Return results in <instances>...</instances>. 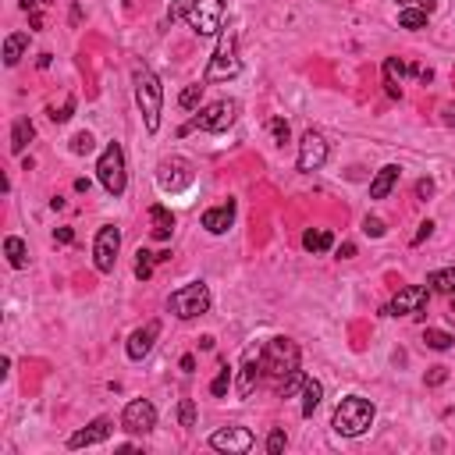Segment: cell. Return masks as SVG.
<instances>
[{"label":"cell","mask_w":455,"mask_h":455,"mask_svg":"<svg viewBox=\"0 0 455 455\" xmlns=\"http://www.w3.org/2000/svg\"><path fill=\"white\" fill-rule=\"evenodd\" d=\"M121 427H125L128 434H150V430L157 427V409H153V402H146V398H132V402L125 406V413H121Z\"/></svg>","instance_id":"cell-12"},{"label":"cell","mask_w":455,"mask_h":455,"mask_svg":"<svg viewBox=\"0 0 455 455\" xmlns=\"http://www.w3.org/2000/svg\"><path fill=\"white\" fill-rule=\"evenodd\" d=\"M303 384H306V374H303V370H296L292 377H284V381L277 384V398H292Z\"/></svg>","instance_id":"cell-32"},{"label":"cell","mask_w":455,"mask_h":455,"mask_svg":"<svg viewBox=\"0 0 455 455\" xmlns=\"http://www.w3.org/2000/svg\"><path fill=\"white\" fill-rule=\"evenodd\" d=\"M430 292H441V296H455V267H444V270H434L427 277Z\"/></svg>","instance_id":"cell-25"},{"label":"cell","mask_w":455,"mask_h":455,"mask_svg":"<svg viewBox=\"0 0 455 455\" xmlns=\"http://www.w3.org/2000/svg\"><path fill=\"white\" fill-rule=\"evenodd\" d=\"M110 420L107 416H100V420H93L89 427H82V430H75L72 437H68V448H89V444H100V441H107L110 437Z\"/></svg>","instance_id":"cell-17"},{"label":"cell","mask_w":455,"mask_h":455,"mask_svg":"<svg viewBox=\"0 0 455 455\" xmlns=\"http://www.w3.org/2000/svg\"><path fill=\"white\" fill-rule=\"evenodd\" d=\"M427 11L423 8H406L402 15H398V25H402V29H427Z\"/></svg>","instance_id":"cell-29"},{"label":"cell","mask_w":455,"mask_h":455,"mask_svg":"<svg viewBox=\"0 0 455 455\" xmlns=\"http://www.w3.org/2000/svg\"><path fill=\"white\" fill-rule=\"evenodd\" d=\"M374 416H377V409H374L370 398L349 395V398H341V402H338V409L331 416V427L341 437H360V434H367L374 427Z\"/></svg>","instance_id":"cell-1"},{"label":"cell","mask_w":455,"mask_h":455,"mask_svg":"<svg viewBox=\"0 0 455 455\" xmlns=\"http://www.w3.org/2000/svg\"><path fill=\"white\" fill-rule=\"evenodd\" d=\"M93 150H96V143H93L89 132H79V136L72 139V153H75V157H86V153H93Z\"/></svg>","instance_id":"cell-35"},{"label":"cell","mask_w":455,"mask_h":455,"mask_svg":"<svg viewBox=\"0 0 455 455\" xmlns=\"http://www.w3.org/2000/svg\"><path fill=\"white\" fill-rule=\"evenodd\" d=\"M228 388H232V370L220 367V370H217V377L210 381V395H213V398H224V395H228Z\"/></svg>","instance_id":"cell-33"},{"label":"cell","mask_w":455,"mask_h":455,"mask_svg":"<svg viewBox=\"0 0 455 455\" xmlns=\"http://www.w3.org/2000/svg\"><path fill=\"white\" fill-rule=\"evenodd\" d=\"M157 334H160V320H150V324H143L139 331H132V338H128V345H125V352H128V360H143L150 349H153V341H157Z\"/></svg>","instance_id":"cell-16"},{"label":"cell","mask_w":455,"mask_h":455,"mask_svg":"<svg viewBox=\"0 0 455 455\" xmlns=\"http://www.w3.org/2000/svg\"><path fill=\"white\" fill-rule=\"evenodd\" d=\"M232 224H235V203H232V199L220 203V206H210V210L203 213V228H206L210 235H224Z\"/></svg>","instance_id":"cell-18"},{"label":"cell","mask_w":455,"mask_h":455,"mask_svg":"<svg viewBox=\"0 0 455 455\" xmlns=\"http://www.w3.org/2000/svg\"><path fill=\"white\" fill-rule=\"evenodd\" d=\"M352 256H356V246H352V242H341V246H338V260H352Z\"/></svg>","instance_id":"cell-44"},{"label":"cell","mask_w":455,"mask_h":455,"mask_svg":"<svg viewBox=\"0 0 455 455\" xmlns=\"http://www.w3.org/2000/svg\"><path fill=\"white\" fill-rule=\"evenodd\" d=\"M239 118V100H217V103H206L203 110H196V118L189 125L178 128V136H189L192 128H203V132H228Z\"/></svg>","instance_id":"cell-4"},{"label":"cell","mask_w":455,"mask_h":455,"mask_svg":"<svg viewBox=\"0 0 455 455\" xmlns=\"http://www.w3.org/2000/svg\"><path fill=\"white\" fill-rule=\"evenodd\" d=\"M36 139V125L29 118H18L11 128V153H25V146Z\"/></svg>","instance_id":"cell-24"},{"label":"cell","mask_w":455,"mask_h":455,"mask_svg":"<svg viewBox=\"0 0 455 455\" xmlns=\"http://www.w3.org/2000/svg\"><path fill=\"white\" fill-rule=\"evenodd\" d=\"M430 235H434V220H423V224H420V232H416V239H413V246H420V242L430 239Z\"/></svg>","instance_id":"cell-42"},{"label":"cell","mask_w":455,"mask_h":455,"mask_svg":"<svg viewBox=\"0 0 455 455\" xmlns=\"http://www.w3.org/2000/svg\"><path fill=\"white\" fill-rule=\"evenodd\" d=\"M398 4H413V0H398Z\"/></svg>","instance_id":"cell-50"},{"label":"cell","mask_w":455,"mask_h":455,"mask_svg":"<svg viewBox=\"0 0 455 455\" xmlns=\"http://www.w3.org/2000/svg\"><path fill=\"white\" fill-rule=\"evenodd\" d=\"M72 239H75L72 228H57V242H72Z\"/></svg>","instance_id":"cell-46"},{"label":"cell","mask_w":455,"mask_h":455,"mask_svg":"<svg viewBox=\"0 0 455 455\" xmlns=\"http://www.w3.org/2000/svg\"><path fill=\"white\" fill-rule=\"evenodd\" d=\"M406 72H409V68L398 61V57H388V61H384V93H388L391 100H402V86H398V82H402Z\"/></svg>","instance_id":"cell-21"},{"label":"cell","mask_w":455,"mask_h":455,"mask_svg":"<svg viewBox=\"0 0 455 455\" xmlns=\"http://www.w3.org/2000/svg\"><path fill=\"white\" fill-rule=\"evenodd\" d=\"M270 132H274L277 146H284V143H289V121H284V118H274V121H270Z\"/></svg>","instance_id":"cell-39"},{"label":"cell","mask_w":455,"mask_h":455,"mask_svg":"<svg viewBox=\"0 0 455 455\" xmlns=\"http://www.w3.org/2000/svg\"><path fill=\"white\" fill-rule=\"evenodd\" d=\"M320 398H324V384H320L317 377H306V384H303V416H306V420L317 413Z\"/></svg>","instance_id":"cell-23"},{"label":"cell","mask_w":455,"mask_h":455,"mask_svg":"<svg viewBox=\"0 0 455 455\" xmlns=\"http://www.w3.org/2000/svg\"><path fill=\"white\" fill-rule=\"evenodd\" d=\"M427 299H430V289H423V284H406V289H398L391 306L381 310V317H409V313L423 310Z\"/></svg>","instance_id":"cell-11"},{"label":"cell","mask_w":455,"mask_h":455,"mask_svg":"<svg viewBox=\"0 0 455 455\" xmlns=\"http://www.w3.org/2000/svg\"><path fill=\"white\" fill-rule=\"evenodd\" d=\"M284 444H289V437H284V430H281V427H274V430H270V437H267V451H270V455H281V451H284Z\"/></svg>","instance_id":"cell-36"},{"label":"cell","mask_w":455,"mask_h":455,"mask_svg":"<svg viewBox=\"0 0 455 455\" xmlns=\"http://www.w3.org/2000/svg\"><path fill=\"white\" fill-rule=\"evenodd\" d=\"M75 192H89V178H79V182H75Z\"/></svg>","instance_id":"cell-49"},{"label":"cell","mask_w":455,"mask_h":455,"mask_svg":"<svg viewBox=\"0 0 455 455\" xmlns=\"http://www.w3.org/2000/svg\"><path fill=\"white\" fill-rule=\"evenodd\" d=\"M398 175H402V167H398V164H384L377 175H374V182H370V199L391 196V189L398 185Z\"/></svg>","instance_id":"cell-19"},{"label":"cell","mask_w":455,"mask_h":455,"mask_svg":"<svg viewBox=\"0 0 455 455\" xmlns=\"http://www.w3.org/2000/svg\"><path fill=\"white\" fill-rule=\"evenodd\" d=\"M72 114H75V96H68L61 110H50V118H53L57 125H65V121H72Z\"/></svg>","instance_id":"cell-37"},{"label":"cell","mask_w":455,"mask_h":455,"mask_svg":"<svg viewBox=\"0 0 455 455\" xmlns=\"http://www.w3.org/2000/svg\"><path fill=\"white\" fill-rule=\"evenodd\" d=\"M96 178H100V185L110 196H121L125 192L128 175H125V150H121V143H107V150L96 160Z\"/></svg>","instance_id":"cell-5"},{"label":"cell","mask_w":455,"mask_h":455,"mask_svg":"<svg viewBox=\"0 0 455 455\" xmlns=\"http://www.w3.org/2000/svg\"><path fill=\"white\" fill-rule=\"evenodd\" d=\"M29 25H32V29H43V15H29Z\"/></svg>","instance_id":"cell-48"},{"label":"cell","mask_w":455,"mask_h":455,"mask_svg":"<svg viewBox=\"0 0 455 455\" xmlns=\"http://www.w3.org/2000/svg\"><path fill=\"white\" fill-rule=\"evenodd\" d=\"M136 256H139V260H136V277H139V281H150V277H153V263H157V253H150V249H139Z\"/></svg>","instance_id":"cell-31"},{"label":"cell","mask_w":455,"mask_h":455,"mask_svg":"<svg viewBox=\"0 0 455 455\" xmlns=\"http://www.w3.org/2000/svg\"><path fill=\"white\" fill-rule=\"evenodd\" d=\"M242 72V61H239V50H235V36H228L217 53H213V61L206 65V75L203 82H228V79H235Z\"/></svg>","instance_id":"cell-9"},{"label":"cell","mask_w":455,"mask_h":455,"mask_svg":"<svg viewBox=\"0 0 455 455\" xmlns=\"http://www.w3.org/2000/svg\"><path fill=\"white\" fill-rule=\"evenodd\" d=\"M178 423L182 427H196V402H192V398H182V402H178Z\"/></svg>","instance_id":"cell-34"},{"label":"cell","mask_w":455,"mask_h":455,"mask_svg":"<svg viewBox=\"0 0 455 455\" xmlns=\"http://www.w3.org/2000/svg\"><path fill=\"white\" fill-rule=\"evenodd\" d=\"M50 0H22V11L25 15H39V8H46Z\"/></svg>","instance_id":"cell-43"},{"label":"cell","mask_w":455,"mask_h":455,"mask_svg":"<svg viewBox=\"0 0 455 455\" xmlns=\"http://www.w3.org/2000/svg\"><path fill=\"white\" fill-rule=\"evenodd\" d=\"M260 367H263V377L281 384L284 377H292L299 370V345L292 338H270L267 345L260 349Z\"/></svg>","instance_id":"cell-2"},{"label":"cell","mask_w":455,"mask_h":455,"mask_svg":"<svg viewBox=\"0 0 455 455\" xmlns=\"http://www.w3.org/2000/svg\"><path fill=\"white\" fill-rule=\"evenodd\" d=\"M167 310L175 313L178 320H196V317H203L210 310V289L203 281H189V284H182L178 292H171Z\"/></svg>","instance_id":"cell-6"},{"label":"cell","mask_w":455,"mask_h":455,"mask_svg":"<svg viewBox=\"0 0 455 455\" xmlns=\"http://www.w3.org/2000/svg\"><path fill=\"white\" fill-rule=\"evenodd\" d=\"M444 381H448V367H430L427 384H430V388H437V384H444Z\"/></svg>","instance_id":"cell-40"},{"label":"cell","mask_w":455,"mask_h":455,"mask_svg":"<svg viewBox=\"0 0 455 455\" xmlns=\"http://www.w3.org/2000/svg\"><path fill=\"white\" fill-rule=\"evenodd\" d=\"M203 89H206V86H199V82L185 86V89H182V96H178V107H182V110H196V107H199V100H203Z\"/></svg>","instance_id":"cell-30"},{"label":"cell","mask_w":455,"mask_h":455,"mask_svg":"<svg viewBox=\"0 0 455 455\" xmlns=\"http://www.w3.org/2000/svg\"><path fill=\"white\" fill-rule=\"evenodd\" d=\"M182 370H185V374H192V370H196V356H192V352H185V356H182Z\"/></svg>","instance_id":"cell-45"},{"label":"cell","mask_w":455,"mask_h":455,"mask_svg":"<svg viewBox=\"0 0 455 455\" xmlns=\"http://www.w3.org/2000/svg\"><path fill=\"white\" fill-rule=\"evenodd\" d=\"M136 103L146 118V132H157L160 128V110H164V86L146 65L136 68Z\"/></svg>","instance_id":"cell-3"},{"label":"cell","mask_w":455,"mask_h":455,"mask_svg":"<svg viewBox=\"0 0 455 455\" xmlns=\"http://www.w3.org/2000/svg\"><path fill=\"white\" fill-rule=\"evenodd\" d=\"M334 246V235L331 232H306L303 235V249L306 253H327Z\"/></svg>","instance_id":"cell-27"},{"label":"cell","mask_w":455,"mask_h":455,"mask_svg":"<svg viewBox=\"0 0 455 455\" xmlns=\"http://www.w3.org/2000/svg\"><path fill=\"white\" fill-rule=\"evenodd\" d=\"M224 15H228V0H196L185 11V22L199 36H217L224 29Z\"/></svg>","instance_id":"cell-7"},{"label":"cell","mask_w":455,"mask_h":455,"mask_svg":"<svg viewBox=\"0 0 455 455\" xmlns=\"http://www.w3.org/2000/svg\"><path fill=\"white\" fill-rule=\"evenodd\" d=\"M118 249H121V232L114 224H103L96 232V242H93V263L100 274H110L114 263H118Z\"/></svg>","instance_id":"cell-10"},{"label":"cell","mask_w":455,"mask_h":455,"mask_svg":"<svg viewBox=\"0 0 455 455\" xmlns=\"http://www.w3.org/2000/svg\"><path fill=\"white\" fill-rule=\"evenodd\" d=\"M384 232H388V228H384V220H381V217H367V220H363V235H370V239H381Z\"/></svg>","instance_id":"cell-38"},{"label":"cell","mask_w":455,"mask_h":455,"mask_svg":"<svg viewBox=\"0 0 455 455\" xmlns=\"http://www.w3.org/2000/svg\"><path fill=\"white\" fill-rule=\"evenodd\" d=\"M260 381H263L260 352H246V360H242V370H239V384H235L239 398H249V395L256 391V384H260Z\"/></svg>","instance_id":"cell-15"},{"label":"cell","mask_w":455,"mask_h":455,"mask_svg":"<svg viewBox=\"0 0 455 455\" xmlns=\"http://www.w3.org/2000/svg\"><path fill=\"white\" fill-rule=\"evenodd\" d=\"M324 160H327V139L310 128L303 136V143H299V171L303 175H313V171L324 167Z\"/></svg>","instance_id":"cell-13"},{"label":"cell","mask_w":455,"mask_h":455,"mask_svg":"<svg viewBox=\"0 0 455 455\" xmlns=\"http://www.w3.org/2000/svg\"><path fill=\"white\" fill-rule=\"evenodd\" d=\"M423 341H427V349H434V352H444V349H451V334L448 331H437V327H427L423 331Z\"/></svg>","instance_id":"cell-28"},{"label":"cell","mask_w":455,"mask_h":455,"mask_svg":"<svg viewBox=\"0 0 455 455\" xmlns=\"http://www.w3.org/2000/svg\"><path fill=\"white\" fill-rule=\"evenodd\" d=\"M416 196H420V199H430V196H434V182H430V178H420V182H416Z\"/></svg>","instance_id":"cell-41"},{"label":"cell","mask_w":455,"mask_h":455,"mask_svg":"<svg viewBox=\"0 0 455 455\" xmlns=\"http://www.w3.org/2000/svg\"><path fill=\"white\" fill-rule=\"evenodd\" d=\"M210 448L228 451V455H246L253 448V430L249 427H224V430L210 434Z\"/></svg>","instance_id":"cell-14"},{"label":"cell","mask_w":455,"mask_h":455,"mask_svg":"<svg viewBox=\"0 0 455 455\" xmlns=\"http://www.w3.org/2000/svg\"><path fill=\"white\" fill-rule=\"evenodd\" d=\"M25 50H29V32H11V36L4 39V65L15 68V65L22 61Z\"/></svg>","instance_id":"cell-22"},{"label":"cell","mask_w":455,"mask_h":455,"mask_svg":"<svg viewBox=\"0 0 455 455\" xmlns=\"http://www.w3.org/2000/svg\"><path fill=\"white\" fill-rule=\"evenodd\" d=\"M444 125H451V128H455V103H448V107H444Z\"/></svg>","instance_id":"cell-47"},{"label":"cell","mask_w":455,"mask_h":455,"mask_svg":"<svg viewBox=\"0 0 455 455\" xmlns=\"http://www.w3.org/2000/svg\"><path fill=\"white\" fill-rule=\"evenodd\" d=\"M196 182V171H192V164L185 160V157H167L160 167H157V185L164 189V192H185L189 185Z\"/></svg>","instance_id":"cell-8"},{"label":"cell","mask_w":455,"mask_h":455,"mask_svg":"<svg viewBox=\"0 0 455 455\" xmlns=\"http://www.w3.org/2000/svg\"><path fill=\"white\" fill-rule=\"evenodd\" d=\"M4 253H8V263H11L15 270L29 267V249H25V242H22V239L8 235V239H4Z\"/></svg>","instance_id":"cell-26"},{"label":"cell","mask_w":455,"mask_h":455,"mask_svg":"<svg viewBox=\"0 0 455 455\" xmlns=\"http://www.w3.org/2000/svg\"><path fill=\"white\" fill-rule=\"evenodd\" d=\"M451 313H455V296H451Z\"/></svg>","instance_id":"cell-51"},{"label":"cell","mask_w":455,"mask_h":455,"mask_svg":"<svg viewBox=\"0 0 455 455\" xmlns=\"http://www.w3.org/2000/svg\"><path fill=\"white\" fill-rule=\"evenodd\" d=\"M150 232L157 242H167L171 235H175V213H171L167 206H150Z\"/></svg>","instance_id":"cell-20"}]
</instances>
